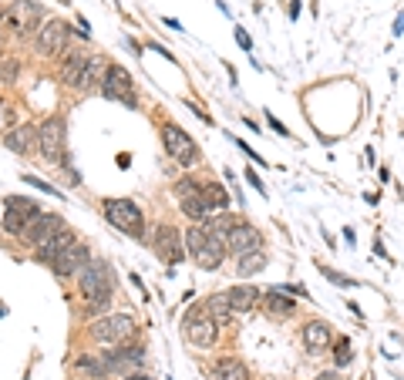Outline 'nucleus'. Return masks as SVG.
<instances>
[{"mask_svg": "<svg viewBox=\"0 0 404 380\" xmlns=\"http://www.w3.org/2000/svg\"><path fill=\"white\" fill-rule=\"evenodd\" d=\"M152 250L162 262L176 266V262L186 260V232H178L172 222H158L152 232Z\"/></svg>", "mask_w": 404, "mask_h": 380, "instance_id": "1a4fd4ad", "label": "nucleus"}, {"mask_svg": "<svg viewBox=\"0 0 404 380\" xmlns=\"http://www.w3.org/2000/svg\"><path fill=\"white\" fill-rule=\"evenodd\" d=\"M125 380H152V377H145V374H131V377H125Z\"/></svg>", "mask_w": 404, "mask_h": 380, "instance_id": "4c0bfd02", "label": "nucleus"}, {"mask_svg": "<svg viewBox=\"0 0 404 380\" xmlns=\"http://www.w3.org/2000/svg\"><path fill=\"white\" fill-rule=\"evenodd\" d=\"M263 269H266V256H263V250L246 252V256H239V262H236V273L243 276V279H250V276L263 273Z\"/></svg>", "mask_w": 404, "mask_h": 380, "instance_id": "a878e982", "label": "nucleus"}, {"mask_svg": "<svg viewBox=\"0 0 404 380\" xmlns=\"http://www.w3.org/2000/svg\"><path fill=\"white\" fill-rule=\"evenodd\" d=\"M223 297H226L229 309L246 313V309H253L256 303H263V289H260V286H253V283H236V286H229Z\"/></svg>", "mask_w": 404, "mask_h": 380, "instance_id": "6ab92c4d", "label": "nucleus"}, {"mask_svg": "<svg viewBox=\"0 0 404 380\" xmlns=\"http://www.w3.org/2000/svg\"><path fill=\"white\" fill-rule=\"evenodd\" d=\"M270 125H273V131H276V135H283V138H286V135H290V131L283 128V121H276L273 115H270Z\"/></svg>", "mask_w": 404, "mask_h": 380, "instance_id": "f704fd0d", "label": "nucleus"}, {"mask_svg": "<svg viewBox=\"0 0 404 380\" xmlns=\"http://www.w3.org/2000/svg\"><path fill=\"white\" fill-rule=\"evenodd\" d=\"M246 182H250V185H256V192H263V195H266V189H263V182H260V175H256V172H246Z\"/></svg>", "mask_w": 404, "mask_h": 380, "instance_id": "72a5a7b5", "label": "nucleus"}, {"mask_svg": "<svg viewBox=\"0 0 404 380\" xmlns=\"http://www.w3.org/2000/svg\"><path fill=\"white\" fill-rule=\"evenodd\" d=\"M4 148H11L17 155H31L37 148V128L34 125H17L4 135Z\"/></svg>", "mask_w": 404, "mask_h": 380, "instance_id": "412c9836", "label": "nucleus"}, {"mask_svg": "<svg viewBox=\"0 0 404 380\" xmlns=\"http://www.w3.org/2000/svg\"><path fill=\"white\" fill-rule=\"evenodd\" d=\"M162 145H166L168 158H172L176 165L189 168L199 162V145H196V138H192L186 128H178L176 121H166V125H162Z\"/></svg>", "mask_w": 404, "mask_h": 380, "instance_id": "423d86ee", "label": "nucleus"}, {"mask_svg": "<svg viewBox=\"0 0 404 380\" xmlns=\"http://www.w3.org/2000/svg\"><path fill=\"white\" fill-rule=\"evenodd\" d=\"M317 380H340V374H337V370H327V374H320Z\"/></svg>", "mask_w": 404, "mask_h": 380, "instance_id": "c9c22d12", "label": "nucleus"}, {"mask_svg": "<svg viewBox=\"0 0 404 380\" xmlns=\"http://www.w3.org/2000/svg\"><path fill=\"white\" fill-rule=\"evenodd\" d=\"M226 239L213 236L209 229H206V222H196V226L186 232V256H189L199 269H219L223 266V260H226Z\"/></svg>", "mask_w": 404, "mask_h": 380, "instance_id": "f03ea898", "label": "nucleus"}, {"mask_svg": "<svg viewBox=\"0 0 404 380\" xmlns=\"http://www.w3.org/2000/svg\"><path fill=\"white\" fill-rule=\"evenodd\" d=\"M300 340H303V346H307V354H323V350H330L333 346V330L330 323L323 320H307L303 323V330H300Z\"/></svg>", "mask_w": 404, "mask_h": 380, "instance_id": "a211bd4d", "label": "nucleus"}, {"mask_svg": "<svg viewBox=\"0 0 404 380\" xmlns=\"http://www.w3.org/2000/svg\"><path fill=\"white\" fill-rule=\"evenodd\" d=\"M263 309H266L273 320H283V317H293L297 299L290 297L283 286H273V289H266V293H263Z\"/></svg>", "mask_w": 404, "mask_h": 380, "instance_id": "aec40b11", "label": "nucleus"}, {"mask_svg": "<svg viewBox=\"0 0 404 380\" xmlns=\"http://www.w3.org/2000/svg\"><path fill=\"white\" fill-rule=\"evenodd\" d=\"M0 74H4L7 81H14V78H17V61H4V64H0Z\"/></svg>", "mask_w": 404, "mask_h": 380, "instance_id": "7c9ffc66", "label": "nucleus"}, {"mask_svg": "<svg viewBox=\"0 0 404 380\" xmlns=\"http://www.w3.org/2000/svg\"><path fill=\"white\" fill-rule=\"evenodd\" d=\"M37 148L44 158L51 162H64V152H68V121L61 118V115H51L48 121H41V128H37Z\"/></svg>", "mask_w": 404, "mask_h": 380, "instance_id": "0eeeda50", "label": "nucleus"}, {"mask_svg": "<svg viewBox=\"0 0 404 380\" xmlns=\"http://www.w3.org/2000/svg\"><path fill=\"white\" fill-rule=\"evenodd\" d=\"M101 212H105L108 222L118 229V232H125V236H135V239L145 236V215L131 199H105V202H101Z\"/></svg>", "mask_w": 404, "mask_h": 380, "instance_id": "39448f33", "label": "nucleus"}, {"mask_svg": "<svg viewBox=\"0 0 404 380\" xmlns=\"http://www.w3.org/2000/svg\"><path fill=\"white\" fill-rule=\"evenodd\" d=\"M88 262H91V250H88L81 239H78V242H71L68 250L61 252L58 262H54L51 269H54L58 276H78V273L84 269V266H88Z\"/></svg>", "mask_w": 404, "mask_h": 380, "instance_id": "f3484780", "label": "nucleus"}, {"mask_svg": "<svg viewBox=\"0 0 404 380\" xmlns=\"http://www.w3.org/2000/svg\"><path fill=\"white\" fill-rule=\"evenodd\" d=\"M236 41H239V48H243V51H253V41H250L246 31H236Z\"/></svg>", "mask_w": 404, "mask_h": 380, "instance_id": "473e14b6", "label": "nucleus"}, {"mask_svg": "<svg viewBox=\"0 0 404 380\" xmlns=\"http://www.w3.org/2000/svg\"><path fill=\"white\" fill-rule=\"evenodd\" d=\"M71 242H78V236H74L71 229L64 226V229L58 232V236H51L48 242H44V246L37 250V260H41V262H48V266H54V262H58V256H61L64 250H68Z\"/></svg>", "mask_w": 404, "mask_h": 380, "instance_id": "4be33fe9", "label": "nucleus"}, {"mask_svg": "<svg viewBox=\"0 0 404 380\" xmlns=\"http://www.w3.org/2000/svg\"><path fill=\"white\" fill-rule=\"evenodd\" d=\"M61 229H64V219H61L58 212H41V215H34V219L27 222V229L21 232V239H24L27 246L41 250L51 236H58Z\"/></svg>", "mask_w": 404, "mask_h": 380, "instance_id": "2eb2a0df", "label": "nucleus"}, {"mask_svg": "<svg viewBox=\"0 0 404 380\" xmlns=\"http://www.w3.org/2000/svg\"><path fill=\"white\" fill-rule=\"evenodd\" d=\"M68 41H71V27L58 21V17H48L44 27L37 31V41L34 48L37 54H44V58H61L64 51H68Z\"/></svg>", "mask_w": 404, "mask_h": 380, "instance_id": "f8f14e48", "label": "nucleus"}, {"mask_svg": "<svg viewBox=\"0 0 404 380\" xmlns=\"http://www.w3.org/2000/svg\"><path fill=\"white\" fill-rule=\"evenodd\" d=\"M213 380H253L250 370L243 360L236 356H223V360H216L213 364Z\"/></svg>", "mask_w": 404, "mask_h": 380, "instance_id": "5701e85b", "label": "nucleus"}, {"mask_svg": "<svg viewBox=\"0 0 404 380\" xmlns=\"http://www.w3.org/2000/svg\"><path fill=\"white\" fill-rule=\"evenodd\" d=\"M350 360H354V346H350L347 337H340V340L333 344V364H337V367H347Z\"/></svg>", "mask_w": 404, "mask_h": 380, "instance_id": "cd10ccee", "label": "nucleus"}, {"mask_svg": "<svg viewBox=\"0 0 404 380\" xmlns=\"http://www.w3.org/2000/svg\"><path fill=\"white\" fill-rule=\"evenodd\" d=\"M108 360H111V367H115V370L142 367L145 350H142V346H118V350H111V354H108Z\"/></svg>", "mask_w": 404, "mask_h": 380, "instance_id": "b1692460", "label": "nucleus"}, {"mask_svg": "<svg viewBox=\"0 0 404 380\" xmlns=\"http://www.w3.org/2000/svg\"><path fill=\"white\" fill-rule=\"evenodd\" d=\"M105 68L108 64L98 54H68L61 64V78H64V84H71L74 91H88L91 84H101Z\"/></svg>", "mask_w": 404, "mask_h": 380, "instance_id": "7ed1b4c3", "label": "nucleus"}, {"mask_svg": "<svg viewBox=\"0 0 404 380\" xmlns=\"http://www.w3.org/2000/svg\"><path fill=\"white\" fill-rule=\"evenodd\" d=\"M11 121H14V105L7 98H0V131H4V135L11 131Z\"/></svg>", "mask_w": 404, "mask_h": 380, "instance_id": "c85d7f7f", "label": "nucleus"}, {"mask_svg": "<svg viewBox=\"0 0 404 380\" xmlns=\"http://www.w3.org/2000/svg\"><path fill=\"white\" fill-rule=\"evenodd\" d=\"M323 276L330 279V283H340V286H354V279H347V276H340V273H333V269H323Z\"/></svg>", "mask_w": 404, "mask_h": 380, "instance_id": "2f4dec72", "label": "nucleus"}, {"mask_svg": "<svg viewBox=\"0 0 404 380\" xmlns=\"http://www.w3.org/2000/svg\"><path fill=\"white\" fill-rule=\"evenodd\" d=\"M7 27V7H0V31Z\"/></svg>", "mask_w": 404, "mask_h": 380, "instance_id": "e433bc0d", "label": "nucleus"}, {"mask_svg": "<svg viewBox=\"0 0 404 380\" xmlns=\"http://www.w3.org/2000/svg\"><path fill=\"white\" fill-rule=\"evenodd\" d=\"M263 246V232L250 222H239V226L229 229L226 236V250L236 252V256H246V252H256Z\"/></svg>", "mask_w": 404, "mask_h": 380, "instance_id": "dca6fc26", "label": "nucleus"}, {"mask_svg": "<svg viewBox=\"0 0 404 380\" xmlns=\"http://www.w3.org/2000/svg\"><path fill=\"white\" fill-rule=\"evenodd\" d=\"M78 286H81V297L88 303V313L108 309V303L115 297V276L108 269V262H101V260H91L78 273Z\"/></svg>", "mask_w": 404, "mask_h": 380, "instance_id": "f257e3e1", "label": "nucleus"}, {"mask_svg": "<svg viewBox=\"0 0 404 380\" xmlns=\"http://www.w3.org/2000/svg\"><path fill=\"white\" fill-rule=\"evenodd\" d=\"M34 215H41V205H37L34 199H27V195H11V199L4 202V219H0V226H4V232H11V236H21Z\"/></svg>", "mask_w": 404, "mask_h": 380, "instance_id": "9b49d317", "label": "nucleus"}, {"mask_svg": "<svg viewBox=\"0 0 404 380\" xmlns=\"http://www.w3.org/2000/svg\"><path fill=\"white\" fill-rule=\"evenodd\" d=\"M135 337V320L128 313H111V317H101V320L91 323V340L105 346H121Z\"/></svg>", "mask_w": 404, "mask_h": 380, "instance_id": "6e6552de", "label": "nucleus"}, {"mask_svg": "<svg viewBox=\"0 0 404 380\" xmlns=\"http://www.w3.org/2000/svg\"><path fill=\"white\" fill-rule=\"evenodd\" d=\"M206 202H209L213 212H223V209L229 205V192L223 189L219 182H209V185H206Z\"/></svg>", "mask_w": 404, "mask_h": 380, "instance_id": "bb28decb", "label": "nucleus"}, {"mask_svg": "<svg viewBox=\"0 0 404 380\" xmlns=\"http://www.w3.org/2000/svg\"><path fill=\"white\" fill-rule=\"evenodd\" d=\"M24 182L31 185V189H41V192H48V195H58V199H64V192H58L51 182H41L37 175H24Z\"/></svg>", "mask_w": 404, "mask_h": 380, "instance_id": "c756f323", "label": "nucleus"}, {"mask_svg": "<svg viewBox=\"0 0 404 380\" xmlns=\"http://www.w3.org/2000/svg\"><path fill=\"white\" fill-rule=\"evenodd\" d=\"M176 199H178V209L189 215V219H209V202H206V189H202L196 178H178L176 182Z\"/></svg>", "mask_w": 404, "mask_h": 380, "instance_id": "4468645a", "label": "nucleus"}, {"mask_svg": "<svg viewBox=\"0 0 404 380\" xmlns=\"http://www.w3.org/2000/svg\"><path fill=\"white\" fill-rule=\"evenodd\" d=\"M41 17H44L41 4H34V0H17L11 11H7V27L4 31H14L17 37H31L41 31Z\"/></svg>", "mask_w": 404, "mask_h": 380, "instance_id": "ddd939ff", "label": "nucleus"}, {"mask_svg": "<svg viewBox=\"0 0 404 380\" xmlns=\"http://www.w3.org/2000/svg\"><path fill=\"white\" fill-rule=\"evenodd\" d=\"M182 337L189 340L192 346H213L216 337H219V320L213 317L209 303H196L189 307V313L182 317Z\"/></svg>", "mask_w": 404, "mask_h": 380, "instance_id": "20e7f679", "label": "nucleus"}, {"mask_svg": "<svg viewBox=\"0 0 404 380\" xmlns=\"http://www.w3.org/2000/svg\"><path fill=\"white\" fill-rule=\"evenodd\" d=\"M101 95L108 101H125L128 108L138 105V98H135V84H131V74L121 68V64H108L105 74H101Z\"/></svg>", "mask_w": 404, "mask_h": 380, "instance_id": "9d476101", "label": "nucleus"}, {"mask_svg": "<svg viewBox=\"0 0 404 380\" xmlns=\"http://www.w3.org/2000/svg\"><path fill=\"white\" fill-rule=\"evenodd\" d=\"M78 367H81L84 374H91V377H108V374H115L108 354H84V356H78Z\"/></svg>", "mask_w": 404, "mask_h": 380, "instance_id": "393cba45", "label": "nucleus"}]
</instances>
